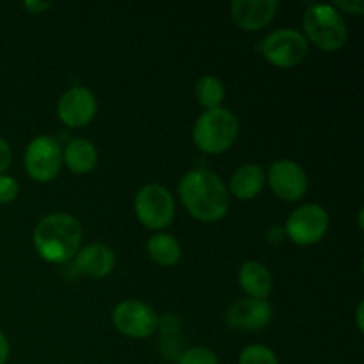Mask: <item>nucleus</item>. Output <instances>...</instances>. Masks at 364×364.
Masks as SVG:
<instances>
[{"instance_id": "dca6fc26", "label": "nucleus", "mask_w": 364, "mask_h": 364, "mask_svg": "<svg viewBox=\"0 0 364 364\" xmlns=\"http://www.w3.org/2000/svg\"><path fill=\"white\" fill-rule=\"evenodd\" d=\"M63 162H66L71 173L87 174L98 164V149L87 139L75 137L63 149Z\"/></svg>"}, {"instance_id": "423d86ee", "label": "nucleus", "mask_w": 364, "mask_h": 364, "mask_svg": "<svg viewBox=\"0 0 364 364\" xmlns=\"http://www.w3.org/2000/svg\"><path fill=\"white\" fill-rule=\"evenodd\" d=\"M262 53L267 63L277 68H294L304 63L309 53V43L304 34L294 28H279L262 41Z\"/></svg>"}, {"instance_id": "1a4fd4ad", "label": "nucleus", "mask_w": 364, "mask_h": 364, "mask_svg": "<svg viewBox=\"0 0 364 364\" xmlns=\"http://www.w3.org/2000/svg\"><path fill=\"white\" fill-rule=\"evenodd\" d=\"M112 322L121 334L130 338H148L159 327L155 309L141 301H123L112 313Z\"/></svg>"}, {"instance_id": "f257e3e1", "label": "nucleus", "mask_w": 364, "mask_h": 364, "mask_svg": "<svg viewBox=\"0 0 364 364\" xmlns=\"http://www.w3.org/2000/svg\"><path fill=\"white\" fill-rule=\"evenodd\" d=\"M178 192L187 212L201 223H217L230 210V191L223 178L212 171H188Z\"/></svg>"}, {"instance_id": "393cba45", "label": "nucleus", "mask_w": 364, "mask_h": 364, "mask_svg": "<svg viewBox=\"0 0 364 364\" xmlns=\"http://www.w3.org/2000/svg\"><path fill=\"white\" fill-rule=\"evenodd\" d=\"M23 7L28 11V13L41 14L45 13L46 9L52 7V2H45V0H27V2L23 4Z\"/></svg>"}, {"instance_id": "f8f14e48", "label": "nucleus", "mask_w": 364, "mask_h": 364, "mask_svg": "<svg viewBox=\"0 0 364 364\" xmlns=\"http://www.w3.org/2000/svg\"><path fill=\"white\" fill-rule=\"evenodd\" d=\"M235 23L247 32L265 28L279 11L277 0H235L230 6Z\"/></svg>"}, {"instance_id": "bb28decb", "label": "nucleus", "mask_w": 364, "mask_h": 364, "mask_svg": "<svg viewBox=\"0 0 364 364\" xmlns=\"http://www.w3.org/2000/svg\"><path fill=\"white\" fill-rule=\"evenodd\" d=\"M363 309H364V304L363 302H359V306H358V311H355V316H358V329L361 331H364V323H363Z\"/></svg>"}, {"instance_id": "9b49d317", "label": "nucleus", "mask_w": 364, "mask_h": 364, "mask_svg": "<svg viewBox=\"0 0 364 364\" xmlns=\"http://www.w3.org/2000/svg\"><path fill=\"white\" fill-rule=\"evenodd\" d=\"M274 194L284 201H299L308 192V174L294 160H277L267 174Z\"/></svg>"}, {"instance_id": "6ab92c4d", "label": "nucleus", "mask_w": 364, "mask_h": 364, "mask_svg": "<svg viewBox=\"0 0 364 364\" xmlns=\"http://www.w3.org/2000/svg\"><path fill=\"white\" fill-rule=\"evenodd\" d=\"M194 95L206 110H212L220 107L226 91H224V85L219 78L213 77V75H205L196 84Z\"/></svg>"}, {"instance_id": "f03ea898", "label": "nucleus", "mask_w": 364, "mask_h": 364, "mask_svg": "<svg viewBox=\"0 0 364 364\" xmlns=\"http://www.w3.org/2000/svg\"><path fill=\"white\" fill-rule=\"evenodd\" d=\"M80 223L70 213H50L43 217L34 230V247L43 259L50 263H66L80 251Z\"/></svg>"}, {"instance_id": "a211bd4d", "label": "nucleus", "mask_w": 364, "mask_h": 364, "mask_svg": "<svg viewBox=\"0 0 364 364\" xmlns=\"http://www.w3.org/2000/svg\"><path fill=\"white\" fill-rule=\"evenodd\" d=\"M148 255L162 267H173L181 259L180 242L167 233H156L148 240Z\"/></svg>"}, {"instance_id": "9d476101", "label": "nucleus", "mask_w": 364, "mask_h": 364, "mask_svg": "<svg viewBox=\"0 0 364 364\" xmlns=\"http://www.w3.org/2000/svg\"><path fill=\"white\" fill-rule=\"evenodd\" d=\"M98 112V100L91 89L73 85L60 96L57 114L60 121L70 128H82L91 123Z\"/></svg>"}, {"instance_id": "5701e85b", "label": "nucleus", "mask_w": 364, "mask_h": 364, "mask_svg": "<svg viewBox=\"0 0 364 364\" xmlns=\"http://www.w3.org/2000/svg\"><path fill=\"white\" fill-rule=\"evenodd\" d=\"M336 11H343V13L352 14V16H361L364 13V2L363 0H336L333 4Z\"/></svg>"}, {"instance_id": "4be33fe9", "label": "nucleus", "mask_w": 364, "mask_h": 364, "mask_svg": "<svg viewBox=\"0 0 364 364\" xmlns=\"http://www.w3.org/2000/svg\"><path fill=\"white\" fill-rule=\"evenodd\" d=\"M18 191V181L14 178L7 176V174H0V205H6L16 199Z\"/></svg>"}, {"instance_id": "2eb2a0df", "label": "nucleus", "mask_w": 364, "mask_h": 364, "mask_svg": "<svg viewBox=\"0 0 364 364\" xmlns=\"http://www.w3.org/2000/svg\"><path fill=\"white\" fill-rule=\"evenodd\" d=\"M265 187V171L259 164H245L233 173L228 191L242 201L255 199Z\"/></svg>"}, {"instance_id": "7ed1b4c3", "label": "nucleus", "mask_w": 364, "mask_h": 364, "mask_svg": "<svg viewBox=\"0 0 364 364\" xmlns=\"http://www.w3.org/2000/svg\"><path fill=\"white\" fill-rule=\"evenodd\" d=\"M240 123L231 110L224 107L205 110L194 124V144L206 155H220L235 144Z\"/></svg>"}, {"instance_id": "39448f33", "label": "nucleus", "mask_w": 364, "mask_h": 364, "mask_svg": "<svg viewBox=\"0 0 364 364\" xmlns=\"http://www.w3.org/2000/svg\"><path fill=\"white\" fill-rule=\"evenodd\" d=\"M134 208L139 223L153 231L169 226L176 213L173 194L160 183H148L139 188Z\"/></svg>"}, {"instance_id": "412c9836", "label": "nucleus", "mask_w": 364, "mask_h": 364, "mask_svg": "<svg viewBox=\"0 0 364 364\" xmlns=\"http://www.w3.org/2000/svg\"><path fill=\"white\" fill-rule=\"evenodd\" d=\"M178 364H219V358L206 347H194L185 350L178 359Z\"/></svg>"}, {"instance_id": "a878e982", "label": "nucleus", "mask_w": 364, "mask_h": 364, "mask_svg": "<svg viewBox=\"0 0 364 364\" xmlns=\"http://www.w3.org/2000/svg\"><path fill=\"white\" fill-rule=\"evenodd\" d=\"M7 359H9V341L6 334L0 331V364H6Z\"/></svg>"}, {"instance_id": "f3484780", "label": "nucleus", "mask_w": 364, "mask_h": 364, "mask_svg": "<svg viewBox=\"0 0 364 364\" xmlns=\"http://www.w3.org/2000/svg\"><path fill=\"white\" fill-rule=\"evenodd\" d=\"M238 283L242 290L251 299H265L272 290V276L269 269L259 262H247L240 267L238 272Z\"/></svg>"}, {"instance_id": "6e6552de", "label": "nucleus", "mask_w": 364, "mask_h": 364, "mask_svg": "<svg viewBox=\"0 0 364 364\" xmlns=\"http://www.w3.org/2000/svg\"><path fill=\"white\" fill-rule=\"evenodd\" d=\"M63 167V149L48 135L36 137L25 151V171L36 181L53 180Z\"/></svg>"}, {"instance_id": "ddd939ff", "label": "nucleus", "mask_w": 364, "mask_h": 364, "mask_svg": "<svg viewBox=\"0 0 364 364\" xmlns=\"http://www.w3.org/2000/svg\"><path fill=\"white\" fill-rule=\"evenodd\" d=\"M272 320V308L265 299H242L226 313L228 326L238 331H259Z\"/></svg>"}, {"instance_id": "20e7f679", "label": "nucleus", "mask_w": 364, "mask_h": 364, "mask_svg": "<svg viewBox=\"0 0 364 364\" xmlns=\"http://www.w3.org/2000/svg\"><path fill=\"white\" fill-rule=\"evenodd\" d=\"M302 27L304 38L323 52L343 48L348 39L345 18L331 4H311L302 18Z\"/></svg>"}, {"instance_id": "aec40b11", "label": "nucleus", "mask_w": 364, "mask_h": 364, "mask_svg": "<svg viewBox=\"0 0 364 364\" xmlns=\"http://www.w3.org/2000/svg\"><path fill=\"white\" fill-rule=\"evenodd\" d=\"M238 364H279L276 352L265 345H251L244 348Z\"/></svg>"}, {"instance_id": "b1692460", "label": "nucleus", "mask_w": 364, "mask_h": 364, "mask_svg": "<svg viewBox=\"0 0 364 364\" xmlns=\"http://www.w3.org/2000/svg\"><path fill=\"white\" fill-rule=\"evenodd\" d=\"M11 160H13V153H11L9 144L6 139L0 137V174L6 173L7 167L11 166Z\"/></svg>"}, {"instance_id": "0eeeda50", "label": "nucleus", "mask_w": 364, "mask_h": 364, "mask_svg": "<svg viewBox=\"0 0 364 364\" xmlns=\"http://www.w3.org/2000/svg\"><path fill=\"white\" fill-rule=\"evenodd\" d=\"M329 213L320 205H302L288 217L284 233L294 244L313 245L326 237L329 230Z\"/></svg>"}, {"instance_id": "4468645a", "label": "nucleus", "mask_w": 364, "mask_h": 364, "mask_svg": "<svg viewBox=\"0 0 364 364\" xmlns=\"http://www.w3.org/2000/svg\"><path fill=\"white\" fill-rule=\"evenodd\" d=\"M75 259H77V269L91 279H102V277L109 276L116 265V256H114L112 249L100 242L80 249Z\"/></svg>"}]
</instances>
